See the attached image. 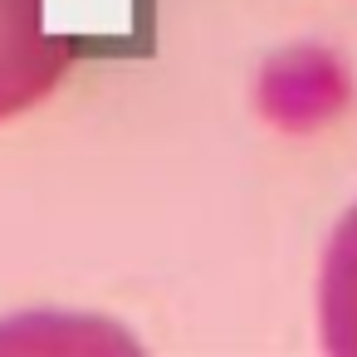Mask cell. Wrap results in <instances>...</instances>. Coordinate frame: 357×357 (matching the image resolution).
<instances>
[{
	"label": "cell",
	"instance_id": "6da1fadb",
	"mask_svg": "<svg viewBox=\"0 0 357 357\" xmlns=\"http://www.w3.org/2000/svg\"><path fill=\"white\" fill-rule=\"evenodd\" d=\"M74 59V40L45 25V0H0V123L40 108Z\"/></svg>",
	"mask_w": 357,
	"mask_h": 357
},
{
	"label": "cell",
	"instance_id": "7a4b0ae2",
	"mask_svg": "<svg viewBox=\"0 0 357 357\" xmlns=\"http://www.w3.org/2000/svg\"><path fill=\"white\" fill-rule=\"evenodd\" d=\"M318 342L333 357H357V201L337 215L318 259Z\"/></svg>",
	"mask_w": 357,
	"mask_h": 357
}]
</instances>
